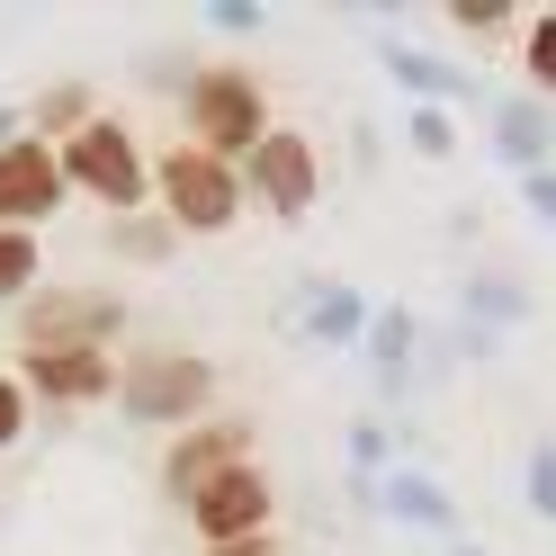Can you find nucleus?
<instances>
[{
  "instance_id": "obj_1",
  "label": "nucleus",
  "mask_w": 556,
  "mask_h": 556,
  "mask_svg": "<svg viewBox=\"0 0 556 556\" xmlns=\"http://www.w3.org/2000/svg\"><path fill=\"white\" fill-rule=\"evenodd\" d=\"M153 189H162V206H170V225H189V233H225V225H233V206H242V180H233V162L198 153V144L162 153Z\"/></svg>"
},
{
  "instance_id": "obj_2",
  "label": "nucleus",
  "mask_w": 556,
  "mask_h": 556,
  "mask_svg": "<svg viewBox=\"0 0 556 556\" xmlns=\"http://www.w3.org/2000/svg\"><path fill=\"white\" fill-rule=\"evenodd\" d=\"M189 126H198V153H252L269 117H261V81L252 73H198L189 81Z\"/></svg>"
},
{
  "instance_id": "obj_3",
  "label": "nucleus",
  "mask_w": 556,
  "mask_h": 556,
  "mask_svg": "<svg viewBox=\"0 0 556 556\" xmlns=\"http://www.w3.org/2000/svg\"><path fill=\"white\" fill-rule=\"evenodd\" d=\"M54 162H63V180H81L90 198H109V206H135V198H144V153H135V135L109 126V117H90Z\"/></svg>"
},
{
  "instance_id": "obj_4",
  "label": "nucleus",
  "mask_w": 556,
  "mask_h": 556,
  "mask_svg": "<svg viewBox=\"0 0 556 556\" xmlns=\"http://www.w3.org/2000/svg\"><path fill=\"white\" fill-rule=\"evenodd\" d=\"M54 198H63V162H54V144H37V135L0 144V225L27 233L37 216H54Z\"/></svg>"
},
{
  "instance_id": "obj_5",
  "label": "nucleus",
  "mask_w": 556,
  "mask_h": 556,
  "mask_svg": "<svg viewBox=\"0 0 556 556\" xmlns=\"http://www.w3.org/2000/svg\"><path fill=\"white\" fill-rule=\"evenodd\" d=\"M189 511H198L206 547H242V539H261V520H269V476L261 467H225L206 494H189Z\"/></svg>"
},
{
  "instance_id": "obj_6",
  "label": "nucleus",
  "mask_w": 556,
  "mask_h": 556,
  "mask_svg": "<svg viewBox=\"0 0 556 556\" xmlns=\"http://www.w3.org/2000/svg\"><path fill=\"white\" fill-rule=\"evenodd\" d=\"M206 395H216V368L189 359V351L135 359V377H126V404H135V413H153V422H180V413H198Z\"/></svg>"
},
{
  "instance_id": "obj_7",
  "label": "nucleus",
  "mask_w": 556,
  "mask_h": 556,
  "mask_svg": "<svg viewBox=\"0 0 556 556\" xmlns=\"http://www.w3.org/2000/svg\"><path fill=\"white\" fill-rule=\"evenodd\" d=\"M242 180H252L278 216H305V206H315V144H305V135H261L252 144V170H242Z\"/></svg>"
},
{
  "instance_id": "obj_8",
  "label": "nucleus",
  "mask_w": 556,
  "mask_h": 556,
  "mask_svg": "<svg viewBox=\"0 0 556 556\" xmlns=\"http://www.w3.org/2000/svg\"><path fill=\"white\" fill-rule=\"evenodd\" d=\"M117 324V296H37V315H27V351H99V332Z\"/></svg>"
},
{
  "instance_id": "obj_9",
  "label": "nucleus",
  "mask_w": 556,
  "mask_h": 556,
  "mask_svg": "<svg viewBox=\"0 0 556 556\" xmlns=\"http://www.w3.org/2000/svg\"><path fill=\"white\" fill-rule=\"evenodd\" d=\"M27 387L54 395V404H90V395H109V359L99 351H27Z\"/></svg>"
},
{
  "instance_id": "obj_10",
  "label": "nucleus",
  "mask_w": 556,
  "mask_h": 556,
  "mask_svg": "<svg viewBox=\"0 0 556 556\" xmlns=\"http://www.w3.org/2000/svg\"><path fill=\"white\" fill-rule=\"evenodd\" d=\"M225 467H242V431L225 422V431H198V440H180V458H170V494H206Z\"/></svg>"
},
{
  "instance_id": "obj_11",
  "label": "nucleus",
  "mask_w": 556,
  "mask_h": 556,
  "mask_svg": "<svg viewBox=\"0 0 556 556\" xmlns=\"http://www.w3.org/2000/svg\"><path fill=\"white\" fill-rule=\"evenodd\" d=\"M547 135H556V117H547V109H520V99H503V109H494V153H511L520 170H539Z\"/></svg>"
},
{
  "instance_id": "obj_12",
  "label": "nucleus",
  "mask_w": 556,
  "mask_h": 556,
  "mask_svg": "<svg viewBox=\"0 0 556 556\" xmlns=\"http://www.w3.org/2000/svg\"><path fill=\"white\" fill-rule=\"evenodd\" d=\"M368 359L387 387H404V359H413V315L404 305H387V315H368Z\"/></svg>"
},
{
  "instance_id": "obj_13",
  "label": "nucleus",
  "mask_w": 556,
  "mask_h": 556,
  "mask_svg": "<svg viewBox=\"0 0 556 556\" xmlns=\"http://www.w3.org/2000/svg\"><path fill=\"white\" fill-rule=\"evenodd\" d=\"M387 511H395V520H431V530H458L448 494H440V484H422V476H395V484H387Z\"/></svg>"
},
{
  "instance_id": "obj_14",
  "label": "nucleus",
  "mask_w": 556,
  "mask_h": 556,
  "mask_svg": "<svg viewBox=\"0 0 556 556\" xmlns=\"http://www.w3.org/2000/svg\"><path fill=\"white\" fill-rule=\"evenodd\" d=\"M315 332H324V341H368L359 288H315Z\"/></svg>"
},
{
  "instance_id": "obj_15",
  "label": "nucleus",
  "mask_w": 556,
  "mask_h": 556,
  "mask_svg": "<svg viewBox=\"0 0 556 556\" xmlns=\"http://www.w3.org/2000/svg\"><path fill=\"white\" fill-rule=\"evenodd\" d=\"M387 73H395V81H413L422 99H458V90H467L458 73H448V63H431V54H413V46H387Z\"/></svg>"
},
{
  "instance_id": "obj_16",
  "label": "nucleus",
  "mask_w": 556,
  "mask_h": 556,
  "mask_svg": "<svg viewBox=\"0 0 556 556\" xmlns=\"http://www.w3.org/2000/svg\"><path fill=\"white\" fill-rule=\"evenodd\" d=\"M27 278H37V233H10V225H0V296H18Z\"/></svg>"
},
{
  "instance_id": "obj_17",
  "label": "nucleus",
  "mask_w": 556,
  "mask_h": 556,
  "mask_svg": "<svg viewBox=\"0 0 556 556\" xmlns=\"http://www.w3.org/2000/svg\"><path fill=\"white\" fill-rule=\"evenodd\" d=\"M530 81H539V90H556V10H547V18H530Z\"/></svg>"
},
{
  "instance_id": "obj_18",
  "label": "nucleus",
  "mask_w": 556,
  "mask_h": 556,
  "mask_svg": "<svg viewBox=\"0 0 556 556\" xmlns=\"http://www.w3.org/2000/svg\"><path fill=\"white\" fill-rule=\"evenodd\" d=\"M530 503H539V520H556V440H539V458H530Z\"/></svg>"
},
{
  "instance_id": "obj_19",
  "label": "nucleus",
  "mask_w": 556,
  "mask_h": 556,
  "mask_svg": "<svg viewBox=\"0 0 556 556\" xmlns=\"http://www.w3.org/2000/svg\"><path fill=\"white\" fill-rule=\"evenodd\" d=\"M18 422H27V395H18V377H0V448L18 440Z\"/></svg>"
},
{
  "instance_id": "obj_20",
  "label": "nucleus",
  "mask_w": 556,
  "mask_h": 556,
  "mask_svg": "<svg viewBox=\"0 0 556 556\" xmlns=\"http://www.w3.org/2000/svg\"><path fill=\"white\" fill-rule=\"evenodd\" d=\"M413 144H422V153H448V117H440V109H413Z\"/></svg>"
},
{
  "instance_id": "obj_21",
  "label": "nucleus",
  "mask_w": 556,
  "mask_h": 556,
  "mask_svg": "<svg viewBox=\"0 0 556 556\" xmlns=\"http://www.w3.org/2000/svg\"><path fill=\"white\" fill-rule=\"evenodd\" d=\"M126 252H144V261H170V225H126Z\"/></svg>"
},
{
  "instance_id": "obj_22",
  "label": "nucleus",
  "mask_w": 556,
  "mask_h": 556,
  "mask_svg": "<svg viewBox=\"0 0 556 556\" xmlns=\"http://www.w3.org/2000/svg\"><path fill=\"white\" fill-rule=\"evenodd\" d=\"M81 109H90L81 90H54V99H46V126H73V135H81Z\"/></svg>"
},
{
  "instance_id": "obj_23",
  "label": "nucleus",
  "mask_w": 556,
  "mask_h": 556,
  "mask_svg": "<svg viewBox=\"0 0 556 556\" xmlns=\"http://www.w3.org/2000/svg\"><path fill=\"white\" fill-rule=\"evenodd\" d=\"M520 198H530V206H539V216L556 225V180H547V170H520Z\"/></svg>"
},
{
  "instance_id": "obj_24",
  "label": "nucleus",
  "mask_w": 556,
  "mask_h": 556,
  "mask_svg": "<svg viewBox=\"0 0 556 556\" xmlns=\"http://www.w3.org/2000/svg\"><path fill=\"white\" fill-rule=\"evenodd\" d=\"M448 18H458V27H503V0H458Z\"/></svg>"
},
{
  "instance_id": "obj_25",
  "label": "nucleus",
  "mask_w": 556,
  "mask_h": 556,
  "mask_svg": "<svg viewBox=\"0 0 556 556\" xmlns=\"http://www.w3.org/2000/svg\"><path fill=\"white\" fill-rule=\"evenodd\" d=\"M206 556H269V547H261V539H242V547H206Z\"/></svg>"
}]
</instances>
